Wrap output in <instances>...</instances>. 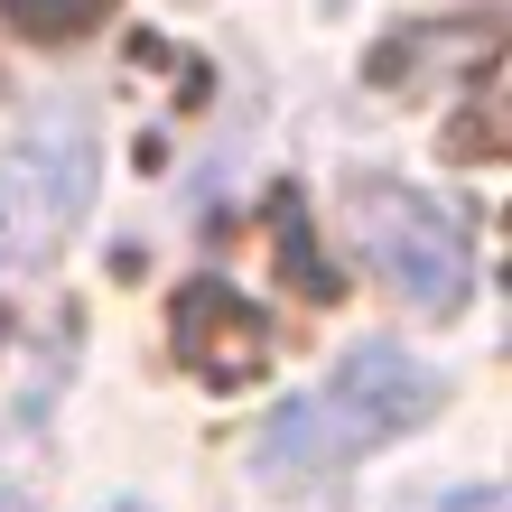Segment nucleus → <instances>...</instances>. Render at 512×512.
<instances>
[{
  "instance_id": "nucleus-1",
  "label": "nucleus",
  "mask_w": 512,
  "mask_h": 512,
  "mask_svg": "<svg viewBox=\"0 0 512 512\" xmlns=\"http://www.w3.org/2000/svg\"><path fill=\"white\" fill-rule=\"evenodd\" d=\"M103 187V131L94 103H38L0 140V270H47L84 233Z\"/></svg>"
},
{
  "instance_id": "nucleus-2",
  "label": "nucleus",
  "mask_w": 512,
  "mask_h": 512,
  "mask_svg": "<svg viewBox=\"0 0 512 512\" xmlns=\"http://www.w3.org/2000/svg\"><path fill=\"white\" fill-rule=\"evenodd\" d=\"M345 233L419 317H457L475 298V233L447 196L410 177H354L345 187Z\"/></svg>"
},
{
  "instance_id": "nucleus-3",
  "label": "nucleus",
  "mask_w": 512,
  "mask_h": 512,
  "mask_svg": "<svg viewBox=\"0 0 512 512\" xmlns=\"http://www.w3.org/2000/svg\"><path fill=\"white\" fill-rule=\"evenodd\" d=\"M447 401V382L419 364L410 345H391V336H364L336 364V382L308 391V410H317V429L336 457H354V447H382V438H410V429H429Z\"/></svg>"
},
{
  "instance_id": "nucleus-4",
  "label": "nucleus",
  "mask_w": 512,
  "mask_h": 512,
  "mask_svg": "<svg viewBox=\"0 0 512 512\" xmlns=\"http://www.w3.org/2000/svg\"><path fill=\"white\" fill-rule=\"evenodd\" d=\"M177 354H187L196 373H215V382H243V373L270 364V317H252L233 289L196 280L177 298Z\"/></svg>"
},
{
  "instance_id": "nucleus-5",
  "label": "nucleus",
  "mask_w": 512,
  "mask_h": 512,
  "mask_svg": "<svg viewBox=\"0 0 512 512\" xmlns=\"http://www.w3.org/2000/svg\"><path fill=\"white\" fill-rule=\"evenodd\" d=\"M0 10H10L19 28H38V38H56V28H84L103 0H0Z\"/></svg>"
},
{
  "instance_id": "nucleus-6",
  "label": "nucleus",
  "mask_w": 512,
  "mask_h": 512,
  "mask_svg": "<svg viewBox=\"0 0 512 512\" xmlns=\"http://www.w3.org/2000/svg\"><path fill=\"white\" fill-rule=\"evenodd\" d=\"M438 512H503V494H494V485H466V494H447Z\"/></svg>"
},
{
  "instance_id": "nucleus-7",
  "label": "nucleus",
  "mask_w": 512,
  "mask_h": 512,
  "mask_svg": "<svg viewBox=\"0 0 512 512\" xmlns=\"http://www.w3.org/2000/svg\"><path fill=\"white\" fill-rule=\"evenodd\" d=\"M326 10H354V0H326Z\"/></svg>"
},
{
  "instance_id": "nucleus-8",
  "label": "nucleus",
  "mask_w": 512,
  "mask_h": 512,
  "mask_svg": "<svg viewBox=\"0 0 512 512\" xmlns=\"http://www.w3.org/2000/svg\"><path fill=\"white\" fill-rule=\"evenodd\" d=\"M122 512H140V503H122Z\"/></svg>"
}]
</instances>
